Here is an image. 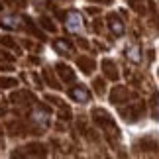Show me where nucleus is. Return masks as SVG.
Here are the masks:
<instances>
[{"label": "nucleus", "mask_w": 159, "mask_h": 159, "mask_svg": "<svg viewBox=\"0 0 159 159\" xmlns=\"http://www.w3.org/2000/svg\"><path fill=\"white\" fill-rule=\"evenodd\" d=\"M69 96H71V98H75L77 102H89V98H90L89 90L84 89V87H75V89H71Z\"/></svg>", "instance_id": "f257e3e1"}, {"label": "nucleus", "mask_w": 159, "mask_h": 159, "mask_svg": "<svg viewBox=\"0 0 159 159\" xmlns=\"http://www.w3.org/2000/svg\"><path fill=\"white\" fill-rule=\"evenodd\" d=\"M108 26H110V30H112V34H116V35H122V34H124V24H122L114 14L108 16Z\"/></svg>", "instance_id": "f03ea898"}, {"label": "nucleus", "mask_w": 159, "mask_h": 159, "mask_svg": "<svg viewBox=\"0 0 159 159\" xmlns=\"http://www.w3.org/2000/svg\"><path fill=\"white\" fill-rule=\"evenodd\" d=\"M67 28H69L71 32H77V30L81 28V16H79L77 12H69V14H67Z\"/></svg>", "instance_id": "7ed1b4c3"}, {"label": "nucleus", "mask_w": 159, "mask_h": 159, "mask_svg": "<svg viewBox=\"0 0 159 159\" xmlns=\"http://www.w3.org/2000/svg\"><path fill=\"white\" fill-rule=\"evenodd\" d=\"M20 24H22V20L18 16H4L2 20H0V26H2V28H8V30H16Z\"/></svg>", "instance_id": "20e7f679"}, {"label": "nucleus", "mask_w": 159, "mask_h": 159, "mask_svg": "<svg viewBox=\"0 0 159 159\" xmlns=\"http://www.w3.org/2000/svg\"><path fill=\"white\" fill-rule=\"evenodd\" d=\"M57 71H59V75H61V79L63 81H75V73L71 71V67H67V65H63V63H59L57 65Z\"/></svg>", "instance_id": "39448f33"}, {"label": "nucleus", "mask_w": 159, "mask_h": 159, "mask_svg": "<svg viewBox=\"0 0 159 159\" xmlns=\"http://www.w3.org/2000/svg\"><path fill=\"white\" fill-rule=\"evenodd\" d=\"M53 49L59 51V53H63V55H67V53L71 51V43L67 39H55L53 41Z\"/></svg>", "instance_id": "423d86ee"}, {"label": "nucleus", "mask_w": 159, "mask_h": 159, "mask_svg": "<svg viewBox=\"0 0 159 159\" xmlns=\"http://www.w3.org/2000/svg\"><path fill=\"white\" fill-rule=\"evenodd\" d=\"M102 67H104V73H106V77L108 79H118V71H116V65L112 63V61H104L102 63Z\"/></svg>", "instance_id": "0eeeda50"}, {"label": "nucleus", "mask_w": 159, "mask_h": 159, "mask_svg": "<svg viewBox=\"0 0 159 159\" xmlns=\"http://www.w3.org/2000/svg\"><path fill=\"white\" fill-rule=\"evenodd\" d=\"M79 67L84 69V73H90L94 69V61L89 59V57H79Z\"/></svg>", "instance_id": "6e6552de"}, {"label": "nucleus", "mask_w": 159, "mask_h": 159, "mask_svg": "<svg viewBox=\"0 0 159 159\" xmlns=\"http://www.w3.org/2000/svg\"><path fill=\"white\" fill-rule=\"evenodd\" d=\"M126 96H128V90L122 89V87L112 90V102H114V104H116V102H120V98H126Z\"/></svg>", "instance_id": "1a4fd4ad"}, {"label": "nucleus", "mask_w": 159, "mask_h": 159, "mask_svg": "<svg viewBox=\"0 0 159 159\" xmlns=\"http://www.w3.org/2000/svg\"><path fill=\"white\" fill-rule=\"evenodd\" d=\"M47 118H49V116H47L45 110H35V112H34V120H35V122H39L41 126H45V124H47Z\"/></svg>", "instance_id": "9d476101"}, {"label": "nucleus", "mask_w": 159, "mask_h": 159, "mask_svg": "<svg viewBox=\"0 0 159 159\" xmlns=\"http://www.w3.org/2000/svg\"><path fill=\"white\" fill-rule=\"evenodd\" d=\"M12 100H30V102H34V96L28 93V90H24V93H16V94H12Z\"/></svg>", "instance_id": "9b49d317"}, {"label": "nucleus", "mask_w": 159, "mask_h": 159, "mask_svg": "<svg viewBox=\"0 0 159 159\" xmlns=\"http://www.w3.org/2000/svg\"><path fill=\"white\" fill-rule=\"evenodd\" d=\"M28 149H30V153H32V155H35V153H38V155H45V148H43V145H38V143H32V145H28Z\"/></svg>", "instance_id": "f8f14e48"}, {"label": "nucleus", "mask_w": 159, "mask_h": 159, "mask_svg": "<svg viewBox=\"0 0 159 159\" xmlns=\"http://www.w3.org/2000/svg\"><path fill=\"white\" fill-rule=\"evenodd\" d=\"M16 81L14 79H0V89H10V87H16Z\"/></svg>", "instance_id": "ddd939ff"}, {"label": "nucleus", "mask_w": 159, "mask_h": 159, "mask_svg": "<svg viewBox=\"0 0 159 159\" xmlns=\"http://www.w3.org/2000/svg\"><path fill=\"white\" fill-rule=\"evenodd\" d=\"M0 45H8V47H16V43L12 41V38L8 35H0Z\"/></svg>", "instance_id": "4468645a"}, {"label": "nucleus", "mask_w": 159, "mask_h": 159, "mask_svg": "<svg viewBox=\"0 0 159 159\" xmlns=\"http://www.w3.org/2000/svg\"><path fill=\"white\" fill-rule=\"evenodd\" d=\"M128 57L132 61H139V49L138 47H134V49H128Z\"/></svg>", "instance_id": "2eb2a0df"}, {"label": "nucleus", "mask_w": 159, "mask_h": 159, "mask_svg": "<svg viewBox=\"0 0 159 159\" xmlns=\"http://www.w3.org/2000/svg\"><path fill=\"white\" fill-rule=\"evenodd\" d=\"M94 89H96V93H104V83H102L100 81V79H96V81H94Z\"/></svg>", "instance_id": "dca6fc26"}, {"label": "nucleus", "mask_w": 159, "mask_h": 159, "mask_svg": "<svg viewBox=\"0 0 159 159\" xmlns=\"http://www.w3.org/2000/svg\"><path fill=\"white\" fill-rule=\"evenodd\" d=\"M41 24H43V28H45V30H53V32H55V26H53L49 20H47V18H41Z\"/></svg>", "instance_id": "f3484780"}, {"label": "nucleus", "mask_w": 159, "mask_h": 159, "mask_svg": "<svg viewBox=\"0 0 159 159\" xmlns=\"http://www.w3.org/2000/svg\"><path fill=\"white\" fill-rule=\"evenodd\" d=\"M96 2H112V0H96Z\"/></svg>", "instance_id": "a211bd4d"}, {"label": "nucleus", "mask_w": 159, "mask_h": 159, "mask_svg": "<svg viewBox=\"0 0 159 159\" xmlns=\"http://www.w3.org/2000/svg\"><path fill=\"white\" fill-rule=\"evenodd\" d=\"M6 112V108H0V114H4Z\"/></svg>", "instance_id": "6ab92c4d"}, {"label": "nucleus", "mask_w": 159, "mask_h": 159, "mask_svg": "<svg viewBox=\"0 0 159 159\" xmlns=\"http://www.w3.org/2000/svg\"><path fill=\"white\" fill-rule=\"evenodd\" d=\"M0 8H2V6H0Z\"/></svg>", "instance_id": "aec40b11"}]
</instances>
